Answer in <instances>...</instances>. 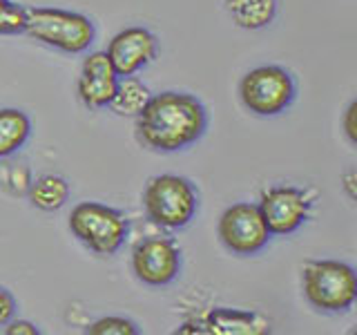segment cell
Instances as JSON below:
<instances>
[{
    "label": "cell",
    "instance_id": "6da1fadb",
    "mask_svg": "<svg viewBox=\"0 0 357 335\" xmlns=\"http://www.w3.org/2000/svg\"><path fill=\"white\" fill-rule=\"evenodd\" d=\"M208 128L204 103L185 92L152 94L137 117V137L154 152H178L197 143Z\"/></svg>",
    "mask_w": 357,
    "mask_h": 335
},
{
    "label": "cell",
    "instance_id": "7a4b0ae2",
    "mask_svg": "<svg viewBox=\"0 0 357 335\" xmlns=\"http://www.w3.org/2000/svg\"><path fill=\"white\" fill-rule=\"evenodd\" d=\"M31 40L65 54H81L94 43L96 29L87 16L59 7H25V27Z\"/></svg>",
    "mask_w": 357,
    "mask_h": 335
},
{
    "label": "cell",
    "instance_id": "3957f363",
    "mask_svg": "<svg viewBox=\"0 0 357 335\" xmlns=\"http://www.w3.org/2000/svg\"><path fill=\"white\" fill-rule=\"evenodd\" d=\"M301 288L312 308L346 313L357 304V271L340 260H315L301 271Z\"/></svg>",
    "mask_w": 357,
    "mask_h": 335
},
{
    "label": "cell",
    "instance_id": "277c9868",
    "mask_svg": "<svg viewBox=\"0 0 357 335\" xmlns=\"http://www.w3.org/2000/svg\"><path fill=\"white\" fill-rule=\"evenodd\" d=\"M143 208L154 226L167 230L183 228L197 215V188L178 174L152 177L143 190Z\"/></svg>",
    "mask_w": 357,
    "mask_h": 335
},
{
    "label": "cell",
    "instance_id": "5b68a950",
    "mask_svg": "<svg viewBox=\"0 0 357 335\" xmlns=\"http://www.w3.org/2000/svg\"><path fill=\"white\" fill-rule=\"evenodd\" d=\"M70 230L92 253L109 257L121 251L130 234V221L121 210L100 204L83 201L70 212Z\"/></svg>",
    "mask_w": 357,
    "mask_h": 335
},
{
    "label": "cell",
    "instance_id": "8992f818",
    "mask_svg": "<svg viewBox=\"0 0 357 335\" xmlns=\"http://www.w3.org/2000/svg\"><path fill=\"white\" fill-rule=\"evenodd\" d=\"M297 96L295 78L279 65L255 67L241 78L239 98L255 117H277L286 112Z\"/></svg>",
    "mask_w": 357,
    "mask_h": 335
},
{
    "label": "cell",
    "instance_id": "52a82bcc",
    "mask_svg": "<svg viewBox=\"0 0 357 335\" xmlns=\"http://www.w3.org/2000/svg\"><path fill=\"white\" fill-rule=\"evenodd\" d=\"M219 239L234 255H257L271 241V230L257 204H232L219 217Z\"/></svg>",
    "mask_w": 357,
    "mask_h": 335
},
{
    "label": "cell",
    "instance_id": "ba28073f",
    "mask_svg": "<svg viewBox=\"0 0 357 335\" xmlns=\"http://www.w3.org/2000/svg\"><path fill=\"white\" fill-rule=\"evenodd\" d=\"M132 271L148 286L172 284L181 271V248L165 234L145 237L132 251Z\"/></svg>",
    "mask_w": 357,
    "mask_h": 335
},
{
    "label": "cell",
    "instance_id": "9c48e42d",
    "mask_svg": "<svg viewBox=\"0 0 357 335\" xmlns=\"http://www.w3.org/2000/svg\"><path fill=\"white\" fill-rule=\"evenodd\" d=\"M259 210L271 234H290L310 217L312 197L297 186H273L261 193Z\"/></svg>",
    "mask_w": 357,
    "mask_h": 335
},
{
    "label": "cell",
    "instance_id": "30bf717a",
    "mask_svg": "<svg viewBox=\"0 0 357 335\" xmlns=\"http://www.w3.org/2000/svg\"><path fill=\"white\" fill-rule=\"evenodd\" d=\"M159 52L156 36L145 27H126L114 34L107 45L105 54L119 76H132L145 65L152 63Z\"/></svg>",
    "mask_w": 357,
    "mask_h": 335
},
{
    "label": "cell",
    "instance_id": "8fae6325",
    "mask_svg": "<svg viewBox=\"0 0 357 335\" xmlns=\"http://www.w3.org/2000/svg\"><path fill=\"white\" fill-rule=\"evenodd\" d=\"M119 74L105 52H92L85 56L81 78H78V98L87 107H107L119 85Z\"/></svg>",
    "mask_w": 357,
    "mask_h": 335
},
{
    "label": "cell",
    "instance_id": "7c38bea8",
    "mask_svg": "<svg viewBox=\"0 0 357 335\" xmlns=\"http://www.w3.org/2000/svg\"><path fill=\"white\" fill-rule=\"evenodd\" d=\"M201 329L197 333H219V335H259L271 331L268 322L259 313L239 311V308H210L204 318L195 320Z\"/></svg>",
    "mask_w": 357,
    "mask_h": 335
},
{
    "label": "cell",
    "instance_id": "4fadbf2b",
    "mask_svg": "<svg viewBox=\"0 0 357 335\" xmlns=\"http://www.w3.org/2000/svg\"><path fill=\"white\" fill-rule=\"evenodd\" d=\"M232 22L241 29H264L277 16V0H226Z\"/></svg>",
    "mask_w": 357,
    "mask_h": 335
},
{
    "label": "cell",
    "instance_id": "5bb4252c",
    "mask_svg": "<svg viewBox=\"0 0 357 335\" xmlns=\"http://www.w3.org/2000/svg\"><path fill=\"white\" fill-rule=\"evenodd\" d=\"M27 197L33 208L43 212H56L70 199V184L59 174H40L29 184Z\"/></svg>",
    "mask_w": 357,
    "mask_h": 335
},
{
    "label": "cell",
    "instance_id": "9a60e30c",
    "mask_svg": "<svg viewBox=\"0 0 357 335\" xmlns=\"http://www.w3.org/2000/svg\"><path fill=\"white\" fill-rule=\"evenodd\" d=\"M31 137V121L22 110H0V159L18 152Z\"/></svg>",
    "mask_w": 357,
    "mask_h": 335
},
{
    "label": "cell",
    "instance_id": "2e32d148",
    "mask_svg": "<svg viewBox=\"0 0 357 335\" xmlns=\"http://www.w3.org/2000/svg\"><path fill=\"white\" fill-rule=\"evenodd\" d=\"M150 98H152V92L139 76H134V74L121 76L114 98H112V103L107 107L121 117H139Z\"/></svg>",
    "mask_w": 357,
    "mask_h": 335
},
{
    "label": "cell",
    "instance_id": "e0dca14e",
    "mask_svg": "<svg viewBox=\"0 0 357 335\" xmlns=\"http://www.w3.org/2000/svg\"><path fill=\"white\" fill-rule=\"evenodd\" d=\"M87 333L89 335H137L139 327L128 318L107 315V318H100L89 324Z\"/></svg>",
    "mask_w": 357,
    "mask_h": 335
},
{
    "label": "cell",
    "instance_id": "ac0fdd59",
    "mask_svg": "<svg viewBox=\"0 0 357 335\" xmlns=\"http://www.w3.org/2000/svg\"><path fill=\"white\" fill-rule=\"evenodd\" d=\"M25 27V7L11 0H0V34H22Z\"/></svg>",
    "mask_w": 357,
    "mask_h": 335
},
{
    "label": "cell",
    "instance_id": "d6986e66",
    "mask_svg": "<svg viewBox=\"0 0 357 335\" xmlns=\"http://www.w3.org/2000/svg\"><path fill=\"white\" fill-rule=\"evenodd\" d=\"M344 134L353 145H357V98H353L344 112Z\"/></svg>",
    "mask_w": 357,
    "mask_h": 335
},
{
    "label": "cell",
    "instance_id": "ffe728a7",
    "mask_svg": "<svg viewBox=\"0 0 357 335\" xmlns=\"http://www.w3.org/2000/svg\"><path fill=\"white\" fill-rule=\"evenodd\" d=\"M16 315V299L5 286H0V327H5Z\"/></svg>",
    "mask_w": 357,
    "mask_h": 335
},
{
    "label": "cell",
    "instance_id": "44dd1931",
    "mask_svg": "<svg viewBox=\"0 0 357 335\" xmlns=\"http://www.w3.org/2000/svg\"><path fill=\"white\" fill-rule=\"evenodd\" d=\"M7 335H38V329L27 320H9L5 324Z\"/></svg>",
    "mask_w": 357,
    "mask_h": 335
},
{
    "label": "cell",
    "instance_id": "7402d4cb",
    "mask_svg": "<svg viewBox=\"0 0 357 335\" xmlns=\"http://www.w3.org/2000/svg\"><path fill=\"white\" fill-rule=\"evenodd\" d=\"M342 188H344V193L349 195L353 201H357V168H353V170H349V172H344Z\"/></svg>",
    "mask_w": 357,
    "mask_h": 335
},
{
    "label": "cell",
    "instance_id": "603a6c76",
    "mask_svg": "<svg viewBox=\"0 0 357 335\" xmlns=\"http://www.w3.org/2000/svg\"><path fill=\"white\" fill-rule=\"evenodd\" d=\"M351 333H353V335H357V329H353V331H351Z\"/></svg>",
    "mask_w": 357,
    "mask_h": 335
}]
</instances>
